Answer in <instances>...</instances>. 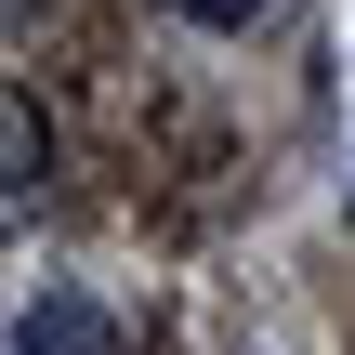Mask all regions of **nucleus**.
Wrapping results in <instances>:
<instances>
[{"label": "nucleus", "mask_w": 355, "mask_h": 355, "mask_svg": "<svg viewBox=\"0 0 355 355\" xmlns=\"http://www.w3.org/2000/svg\"><path fill=\"white\" fill-rule=\"evenodd\" d=\"M13 355H105V316H92L79 290H40V303L13 316Z\"/></svg>", "instance_id": "obj_1"}, {"label": "nucleus", "mask_w": 355, "mask_h": 355, "mask_svg": "<svg viewBox=\"0 0 355 355\" xmlns=\"http://www.w3.org/2000/svg\"><path fill=\"white\" fill-rule=\"evenodd\" d=\"M40 158H53V145H40V105H26V92H13V211H26V198H40Z\"/></svg>", "instance_id": "obj_2"}, {"label": "nucleus", "mask_w": 355, "mask_h": 355, "mask_svg": "<svg viewBox=\"0 0 355 355\" xmlns=\"http://www.w3.org/2000/svg\"><path fill=\"white\" fill-rule=\"evenodd\" d=\"M171 13H198V26H250L263 0H171Z\"/></svg>", "instance_id": "obj_3"}]
</instances>
